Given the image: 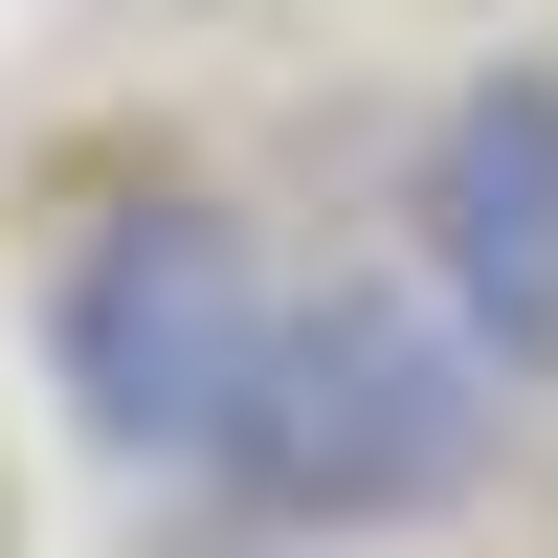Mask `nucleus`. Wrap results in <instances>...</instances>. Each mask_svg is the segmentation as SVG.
I'll use <instances>...</instances> for the list:
<instances>
[{"mask_svg":"<svg viewBox=\"0 0 558 558\" xmlns=\"http://www.w3.org/2000/svg\"><path fill=\"white\" fill-rule=\"evenodd\" d=\"M492 425H514V380L425 291H268L246 380L202 425V492L268 514V536H402V514H447L492 470Z\"/></svg>","mask_w":558,"mask_h":558,"instance_id":"f257e3e1","label":"nucleus"},{"mask_svg":"<svg viewBox=\"0 0 558 558\" xmlns=\"http://www.w3.org/2000/svg\"><path fill=\"white\" fill-rule=\"evenodd\" d=\"M402 246H425V313L492 380H558V68L447 89L425 179H402Z\"/></svg>","mask_w":558,"mask_h":558,"instance_id":"7ed1b4c3","label":"nucleus"},{"mask_svg":"<svg viewBox=\"0 0 558 558\" xmlns=\"http://www.w3.org/2000/svg\"><path fill=\"white\" fill-rule=\"evenodd\" d=\"M246 336H268V246L202 179H112V202L45 246V380H68V425L112 447V470H202Z\"/></svg>","mask_w":558,"mask_h":558,"instance_id":"f03ea898","label":"nucleus"}]
</instances>
